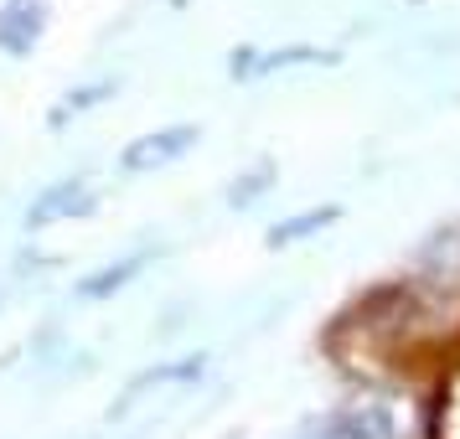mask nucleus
Returning a JSON list of instances; mask_svg holds the SVG:
<instances>
[{
    "label": "nucleus",
    "instance_id": "obj_1",
    "mask_svg": "<svg viewBox=\"0 0 460 439\" xmlns=\"http://www.w3.org/2000/svg\"><path fill=\"white\" fill-rule=\"evenodd\" d=\"M435 435L439 439H460V377L445 388V403H439V414H435Z\"/></svg>",
    "mask_w": 460,
    "mask_h": 439
}]
</instances>
